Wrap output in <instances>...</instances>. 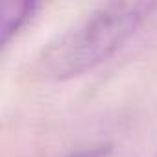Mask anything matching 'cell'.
Returning a JSON list of instances; mask_svg holds the SVG:
<instances>
[{
    "instance_id": "1",
    "label": "cell",
    "mask_w": 157,
    "mask_h": 157,
    "mask_svg": "<svg viewBox=\"0 0 157 157\" xmlns=\"http://www.w3.org/2000/svg\"><path fill=\"white\" fill-rule=\"evenodd\" d=\"M155 2H107L65 30L41 52L37 70L46 80L82 76L115 56L150 19Z\"/></svg>"
},
{
    "instance_id": "2",
    "label": "cell",
    "mask_w": 157,
    "mask_h": 157,
    "mask_svg": "<svg viewBox=\"0 0 157 157\" xmlns=\"http://www.w3.org/2000/svg\"><path fill=\"white\" fill-rule=\"evenodd\" d=\"M41 4L39 2H17V0H8L2 8V26H0V33H2V46H8L26 26L32 22V19L37 15Z\"/></svg>"
},
{
    "instance_id": "4",
    "label": "cell",
    "mask_w": 157,
    "mask_h": 157,
    "mask_svg": "<svg viewBox=\"0 0 157 157\" xmlns=\"http://www.w3.org/2000/svg\"><path fill=\"white\" fill-rule=\"evenodd\" d=\"M155 157H157V155H155Z\"/></svg>"
},
{
    "instance_id": "3",
    "label": "cell",
    "mask_w": 157,
    "mask_h": 157,
    "mask_svg": "<svg viewBox=\"0 0 157 157\" xmlns=\"http://www.w3.org/2000/svg\"><path fill=\"white\" fill-rule=\"evenodd\" d=\"M111 153H113L111 142H96V144H89V146L76 150V151L68 153L67 157H109Z\"/></svg>"
}]
</instances>
